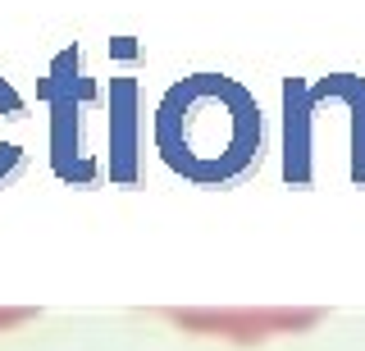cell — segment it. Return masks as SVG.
Segmentation results:
<instances>
[{
	"label": "cell",
	"instance_id": "5",
	"mask_svg": "<svg viewBox=\"0 0 365 351\" xmlns=\"http://www.w3.org/2000/svg\"><path fill=\"white\" fill-rule=\"evenodd\" d=\"M23 119H28V100L14 92V83L0 78V123H23ZM23 164H28V151H23L19 142L0 137V187L14 183V178L23 174Z\"/></svg>",
	"mask_w": 365,
	"mask_h": 351
},
{
	"label": "cell",
	"instance_id": "1",
	"mask_svg": "<svg viewBox=\"0 0 365 351\" xmlns=\"http://www.w3.org/2000/svg\"><path fill=\"white\" fill-rule=\"evenodd\" d=\"M155 155L169 174L205 192L242 187L265 160L260 100L228 73H187L165 87L151 119Z\"/></svg>",
	"mask_w": 365,
	"mask_h": 351
},
{
	"label": "cell",
	"instance_id": "3",
	"mask_svg": "<svg viewBox=\"0 0 365 351\" xmlns=\"http://www.w3.org/2000/svg\"><path fill=\"white\" fill-rule=\"evenodd\" d=\"M324 110L319 78H283V187L306 192L315 183V119Z\"/></svg>",
	"mask_w": 365,
	"mask_h": 351
},
{
	"label": "cell",
	"instance_id": "2",
	"mask_svg": "<svg viewBox=\"0 0 365 351\" xmlns=\"http://www.w3.org/2000/svg\"><path fill=\"white\" fill-rule=\"evenodd\" d=\"M37 100L46 105L51 123V174L55 183L96 192L106 187V169L101 155L87 146V110L101 105V83L83 69V46L68 41L64 51L51 55L46 78L37 83Z\"/></svg>",
	"mask_w": 365,
	"mask_h": 351
},
{
	"label": "cell",
	"instance_id": "4",
	"mask_svg": "<svg viewBox=\"0 0 365 351\" xmlns=\"http://www.w3.org/2000/svg\"><path fill=\"white\" fill-rule=\"evenodd\" d=\"M101 105L110 115V160L106 183L110 187H137L142 178V83L137 78H114L110 96L101 92Z\"/></svg>",
	"mask_w": 365,
	"mask_h": 351
}]
</instances>
